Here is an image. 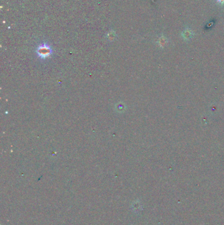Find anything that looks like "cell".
<instances>
[{
    "label": "cell",
    "mask_w": 224,
    "mask_h": 225,
    "mask_svg": "<svg viewBox=\"0 0 224 225\" xmlns=\"http://www.w3.org/2000/svg\"><path fill=\"white\" fill-rule=\"evenodd\" d=\"M216 1L218 3L220 4V5H224V0H216Z\"/></svg>",
    "instance_id": "cell-4"
},
{
    "label": "cell",
    "mask_w": 224,
    "mask_h": 225,
    "mask_svg": "<svg viewBox=\"0 0 224 225\" xmlns=\"http://www.w3.org/2000/svg\"><path fill=\"white\" fill-rule=\"evenodd\" d=\"M157 43L160 47L164 48V47H165L167 46L168 43V38L165 36L162 35L161 36L158 37Z\"/></svg>",
    "instance_id": "cell-3"
},
{
    "label": "cell",
    "mask_w": 224,
    "mask_h": 225,
    "mask_svg": "<svg viewBox=\"0 0 224 225\" xmlns=\"http://www.w3.org/2000/svg\"><path fill=\"white\" fill-rule=\"evenodd\" d=\"M193 36H194V32L192 30V29L189 26L185 27L182 33V36L184 40H185V41L190 40V39H192V38L193 37Z\"/></svg>",
    "instance_id": "cell-2"
},
{
    "label": "cell",
    "mask_w": 224,
    "mask_h": 225,
    "mask_svg": "<svg viewBox=\"0 0 224 225\" xmlns=\"http://www.w3.org/2000/svg\"><path fill=\"white\" fill-rule=\"evenodd\" d=\"M37 53L39 57L42 59H45L50 56L51 54V49L47 44H42L38 47Z\"/></svg>",
    "instance_id": "cell-1"
}]
</instances>
